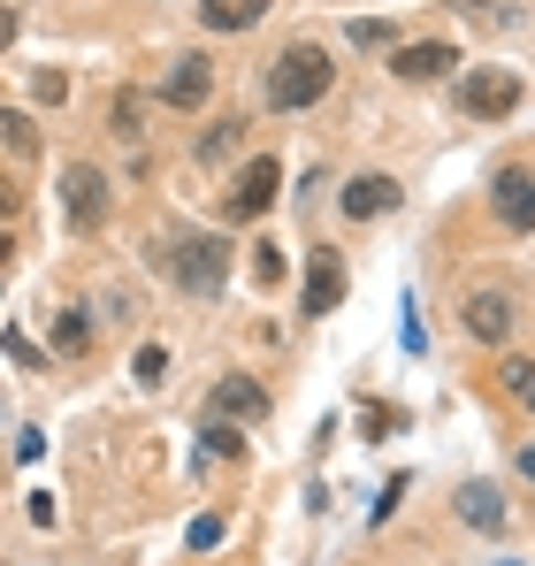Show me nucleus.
Wrapping results in <instances>:
<instances>
[{"instance_id":"obj_1","label":"nucleus","mask_w":535,"mask_h":566,"mask_svg":"<svg viewBox=\"0 0 535 566\" xmlns=\"http://www.w3.org/2000/svg\"><path fill=\"white\" fill-rule=\"evenodd\" d=\"M329 85H337V62H329V46H314V39H291V46L268 62V107H283V115L329 99Z\"/></svg>"},{"instance_id":"obj_2","label":"nucleus","mask_w":535,"mask_h":566,"mask_svg":"<svg viewBox=\"0 0 535 566\" xmlns=\"http://www.w3.org/2000/svg\"><path fill=\"white\" fill-rule=\"evenodd\" d=\"M107 214H115V185L92 161H70L62 169V222H70V238H99Z\"/></svg>"},{"instance_id":"obj_3","label":"nucleus","mask_w":535,"mask_h":566,"mask_svg":"<svg viewBox=\"0 0 535 566\" xmlns=\"http://www.w3.org/2000/svg\"><path fill=\"white\" fill-rule=\"evenodd\" d=\"M528 99V77L521 70H474V77H459V115H474V123H505L513 107Z\"/></svg>"},{"instance_id":"obj_4","label":"nucleus","mask_w":535,"mask_h":566,"mask_svg":"<svg viewBox=\"0 0 535 566\" xmlns=\"http://www.w3.org/2000/svg\"><path fill=\"white\" fill-rule=\"evenodd\" d=\"M169 276H177V291H191V298H214V291L230 283V245H222V238H183Z\"/></svg>"},{"instance_id":"obj_5","label":"nucleus","mask_w":535,"mask_h":566,"mask_svg":"<svg viewBox=\"0 0 535 566\" xmlns=\"http://www.w3.org/2000/svg\"><path fill=\"white\" fill-rule=\"evenodd\" d=\"M275 191H283V161H275V154H253V161L238 169V185L222 191V222H253V214H268Z\"/></svg>"},{"instance_id":"obj_6","label":"nucleus","mask_w":535,"mask_h":566,"mask_svg":"<svg viewBox=\"0 0 535 566\" xmlns=\"http://www.w3.org/2000/svg\"><path fill=\"white\" fill-rule=\"evenodd\" d=\"M298 306H306V322H322V314H337V306H345V253H337V245H314V253H306Z\"/></svg>"},{"instance_id":"obj_7","label":"nucleus","mask_w":535,"mask_h":566,"mask_svg":"<svg viewBox=\"0 0 535 566\" xmlns=\"http://www.w3.org/2000/svg\"><path fill=\"white\" fill-rule=\"evenodd\" d=\"M390 77H406V85L459 77V46H451V39H413V46H398V54H390Z\"/></svg>"},{"instance_id":"obj_8","label":"nucleus","mask_w":535,"mask_h":566,"mask_svg":"<svg viewBox=\"0 0 535 566\" xmlns=\"http://www.w3.org/2000/svg\"><path fill=\"white\" fill-rule=\"evenodd\" d=\"M490 207H497V222L513 238H528L535 230V169H497L490 177Z\"/></svg>"},{"instance_id":"obj_9","label":"nucleus","mask_w":535,"mask_h":566,"mask_svg":"<svg viewBox=\"0 0 535 566\" xmlns=\"http://www.w3.org/2000/svg\"><path fill=\"white\" fill-rule=\"evenodd\" d=\"M466 337L474 345H505L513 337V291H474L466 298Z\"/></svg>"},{"instance_id":"obj_10","label":"nucleus","mask_w":535,"mask_h":566,"mask_svg":"<svg viewBox=\"0 0 535 566\" xmlns=\"http://www.w3.org/2000/svg\"><path fill=\"white\" fill-rule=\"evenodd\" d=\"M207 93H214V62H207V54H183L177 70L161 77V99L183 107V115H191V107H207Z\"/></svg>"},{"instance_id":"obj_11","label":"nucleus","mask_w":535,"mask_h":566,"mask_svg":"<svg viewBox=\"0 0 535 566\" xmlns=\"http://www.w3.org/2000/svg\"><path fill=\"white\" fill-rule=\"evenodd\" d=\"M207 413H214V421H261L268 390L253 376H222V382H214V398H207Z\"/></svg>"},{"instance_id":"obj_12","label":"nucleus","mask_w":535,"mask_h":566,"mask_svg":"<svg viewBox=\"0 0 535 566\" xmlns=\"http://www.w3.org/2000/svg\"><path fill=\"white\" fill-rule=\"evenodd\" d=\"M398 199H406V191H398V177H353V185H345V199H337V207H345V214H353V222H375V214H390V207H398Z\"/></svg>"},{"instance_id":"obj_13","label":"nucleus","mask_w":535,"mask_h":566,"mask_svg":"<svg viewBox=\"0 0 535 566\" xmlns=\"http://www.w3.org/2000/svg\"><path fill=\"white\" fill-rule=\"evenodd\" d=\"M459 521L505 536V497H497V482H459Z\"/></svg>"},{"instance_id":"obj_14","label":"nucleus","mask_w":535,"mask_h":566,"mask_svg":"<svg viewBox=\"0 0 535 566\" xmlns=\"http://www.w3.org/2000/svg\"><path fill=\"white\" fill-rule=\"evenodd\" d=\"M268 15V0H199V23L207 31H253Z\"/></svg>"},{"instance_id":"obj_15","label":"nucleus","mask_w":535,"mask_h":566,"mask_svg":"<svg viewBox=\"0 0 535 566\" xmlns=\"http://www.w3.org/2000/svg\"><path fill=\"white\" fill-rule=\"evenodd\" d=\"M54 353H70V360L92 353V314L85 306H62V314H54Z\"/></svg>"},{"instance_id":"obj_16","label":"nucleus","mask_w":535,"mask_h":566,"mask_svg":"<svg viewBox=\"0 0 535 566\" xmlns=\"http://www.w3.org/2000/svg\"><path fill=\"white\" fill-rule=\"evenodd\" d=\"M0 146H8V154H39V123H31L23 107H0Z\"/></svg>"},{"instance_id":"obj_17","label":"nucleus","mask_w":535,"mask_h":566,"mask_svg":"<svg viewBox=\"0 0 535 566\" xmlns=\"http://www.w3.org/2000/svg\"><path fill=\"white\" fill-rule=\"evenodd\" d=\"M505 398H513V406H521V413H535V360H505Z\"/></svg>"},{"instance_id":"obj_18","label":"nucleus","mask_w":535,"mask_h":566,"mask_svg":"<svg viewBox=\"0 0 535 566\" xmlns=\"http://www.w3.org/2000/svg\"><path fill=\"white\" fill-rule=\"evenodd\" d=\"M107 115H115V138H123V146H130V138H146V107H138V93H115Z\"/></svg>"},{"instance_id":"obj_19","label":"nucleus","mask_w":535,"mask_h":566,"mask_svg":"<svg viewBox=\"0 0 535 566\" xmlns=\"http://www.w3.org/2000/svg\"><path fill=\"white\" fill-rule=\"evenodd\" d=\"M238 138H245V123H214V130H207V138L191 146V161H222V154H230Z\"/></svg>"},{"instance_id":"obj_20","label":"nucleus","mask_w":535,"mask_h":566,"mask_svg":"<svg viewBox=\"0 0 535 566\" xmlns=\"http://www.w3.org/2000/svg\"><path fill=\"white\" fill-rule=\"evenodd\" d=\"M207 452L214 460H245V429L238 421H207Z\"/></svg>"},{"instance_id":"obj_21","label":"nucleus","mask_w":535,"mask_h":566,"mask_svg":"<svg viewBox=\"0 0 535 566\" xmlns=\"http://www.w3.org/2000/svg\"><path fill=\"white\" fill-rule=\"evenodd\" d=\"M353 39L359 46H390L398 31H390V15H353Z\"/></svg>"},{"instance_id":"obj_22","label":"nucleus","mask_w":535,"mask_h":566,"mask_svg":"<svg viewBox=\"0 0 535 566\" xmlns=\"http://www.w3.org/2000/svg\"><path fill=\"white\" fill-rule=\"evenodd\" d=\"M31 99H39V107L70 99V77H62V70H39V77H31Z\"/></svg>"},{"instance_id":"obj_23","label":"nucleus","mask_w":535,"mask_h":566,"mask_svg":"<svg viewBox=\"0 0 535 566\" xmlns=\"http://www.w3.org/2000/svg\"><path fill=\"white\" fill-rule=\"evenodd\" d=\"M169 376V353L161 345H138V382H161Z\"/></svg>"},{"instance_id":"obj_24","label":"nucleus","mask_w":535,"mask_h":566,"mask_svg":"<svg viewBox=\"0 0 535 566\" xmlns=\"http://www.w3.org/2000/svg\"><path fill=\"white\" fill-rule=\"evenodd\" d=\"M15 214H23V185L0 169V222H15Z\"/></svg>"},{"instance_id":"obj_25","label":"nucleus","mask_w":535,"mask_h":566,"mask_svg":"<svg viewBox=\"0 0 535 566\" xmlns=\"http://www.w3.org/2000/svg\"><path fill=\"white\" fill-rule=\"evenodd\" d=\"M214 544H222V521H214V513H207V521H191V552H214Z\"/></svg>"},{"instance_id":"obj_26","label":"nucleus","mask_w":535,"mask_h":566,"mask_svg":"<svg viewBox=\"0 0 535 566\" xmlns=\"http://www.w3.org/2000/svg\"><path fill=\"white\" fill-rule=\"evenodd\" d=\"M253 276H261V283L283 276V253H275V245H261V253H253Z\"/></svg>"},{"instance_id":"obj_27","label":"nucleus","mask_w":535,"mask_h":566,"mask_svg":"<svg viewBox=\"0 0 535 566\" xmlns=\"http://www.w3.org/2000/svg\"><path fill=\"white\" fill-rule=\"evenodd\" d=\"M15 31H23V15H15V8H0V54L15 46Z\"/></svg>"},{"instance_id":"obj_28","label":"nucleus","mask_w":535,"mask_h":566,"mask_svg":"<svg viewBox=\"0 0 535 566\" xmlns=\"http://www.w3.org/2000/svg\"><path fill=\"white\" fill-rule=\"evenodd\" d=\"M521 468H528V482H535V444H528V452H521Z\"/></svg>"},{"instance_id":"obj_29","label":"nucleus","mask_w":535,"mask_h":566,"mask_svg":"<svg viewBox=\"0 0 535 566\" xmlns=\"http://www.w3.org/2000/svg\"><path fill=\"white\" fill-rule=\"evenodd\" d=\"M451 8H497V0H451Z\"/></svg>"},{"instance_id":"obj_30","label":"nucleus","mask_w":535,"mask_h":566,"mask_svg":"<svg viewBox=\"0 0 535 566\" xmlns=\"http://www.w3.org/2000/svg\"><path fill=\"white\" fill-rule=\"evenodd\" d=\"M0 261H15V245H8V230H0Z\"/></svg>"}]
</instances>
